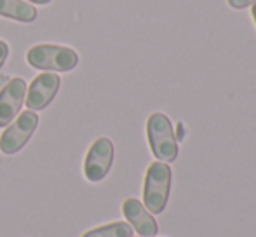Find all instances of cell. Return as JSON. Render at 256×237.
I'll return each mask as SVG.
<instances>
[{"instance_id": "7", "label": "cell", "mask_w": 256, "mask_h": 237, "mask_svg": "<svg viewBox=\"0 0 256 237\" xmlns=\"http://www.w3.org/2000/svg\"><path fill=\"white\" fill-rule=\"evenodd\" d=\"M26 96V82L14 77L0 89V128H6L16 118Z\"/></svg>"}, {"instance_id": "9", "label": "cell", "mask_w": 256, "mask_h": 237, "mask_svg": "<svg viewBox=\"0 0 256 237\" xmlns=\"http://www.w3.org/2000/svg\"><path fill=\"white\" fill-rule=\"evenodd\" d=\"M0 16L21 23H32L37 18V9L26 0H0Z\"/></svg>"}, {"instance_id": "8", "label": "cell", "mask_w": 256, "mask_h": 237, "mask_svg": "<svg viewBox=\"0 0 256 237\" xmlns=\"http://www.w3.org/2000/svg\"><path fill=\"white\" fill-rule=\"evenodd\" d=\"M122 213H124L126 220L129 222L131 228H134L142 237H154L158 234V225L155 222L148 210L145 208V204H142L134 197H129L122 202Z\"/></svg>"}, {"instance_id": "2", "label": "cell", "mask_w": 256, "mask_h": 237, "mask_svg": "<svg viewBox=\"0 0 256 237\" xmlns=\"http://www.w3.org/2000/svg\"><path fill=\"white\" fill-rule=\"evenodd\" d=\"M146 136L152 154L160 162H174L178 157V138L168 116L155 112L146 120Z\"/></svg>"}, {"instance_id": "13", "label": "cell", "mask_w": 256, "mask_h": 237, "mask_svg": "<svg viewBox=\"0 0 256 237\" xmlns=\"http://www.w3.org/2000/svg\"><path fill=\"white\" fill-rule=\"evenodd\" d=\"M26 2H35V4H40V6H48L52 0H26Z\"/></svg>"}, {"instance_id": "1", "label": "cell", "mask_w": 256, "mask_h": 237, "mask_svg": "<svg viewBox=\"0 0 256 237\" xmlns=\"http://www.w3.org/2000/svg\"><path fill=\"white\" fill-rule=\"evenodd\" d=\"M171 168L166 162H152L146 170L143 185V204L154 214H160L168 206L171 190Z\"/></svg>"}, {"instance_id": "12", "label": "cell", "mask_w": 256, "mask_h": 237, "mask_svg": "<svg viewBox=\"0 0 256 237\" xmlns=\"http://www.w3.org/2000/svg\"><path fill=\"white\" fill-rule=\"evenodd\" d=\"M7 56H9V46H7V42L0 40V68L6 64Z\"/></svg>"}, {"instance_id": "4", "label": "cell", "mask_w": 256, "mask_h": 237, "mask_svg": "<svg viewBox=\"0 0 256 237\" xmlns=\"http://www.w3.org/2000/svg\"><path fill=\"white\" fill-rule=\"evenodd\" d=\"M38 126V116L34 110L20 114L16 120L2 132L0 136V152L6 156H14L18 154L34 136L35 129Z\"/></svg>"}, {"instance_id": "11", "label": "cell", "mask_w": 256, "mask_h": 237, "mask_svg": "<svg viewBox=\"0 0 256 237\" xmlns=\"http://www.w3.org/2000/svg\"><path fill=\"white\" fill-rule=\"evenodd\" d=\"M230 7H236V9H244L248 6H253L256 4V0H226Z\"/></svg>"}, {"instance_id": "14", "label": "cell", "mask_w": 256, "mask_h": 237, "mask_svg": "<svg viewBox=\"0 0 256 237\" xmlns=\"http://www.w3.org/2000/svg\"><path fill=\"white\" fill-rule=\"evenodd\" d=\"M251 12H253V18H254V23H256V4H253V9H251Z\"/></svg>"}, {"instance_id": "3", "label": "cell", "mask_w": 256, "mask_h": 237, "mask_svg": "<svg viewBox=\"0 0 256 237\" xmlns=\"http://www.w3.org/2000/svg\"><path fill=\"white\" fill-rule=\"evenodd\" d=\"M30 66L44 72H72L78 64V54L70 48L54 44H38L28 49Z\"/></svg>"}, {"instance_id": "5", "label": "cell", "mask_w": 256, "mask_h": 237, "mask_svg": "<svg viewBox=\"0 0 256 237\" xmlns=\"http://www.w3.org/2000/svg\"><path fill=\"white\" fill-rule=\"evenodd\" d=\"M115 148L108 138H98L89 148L84 160V174L91 183H98L106 176L114 164Z\"/></svg>"}, {"instance_id": "10", "label": "cell", "mask_w": 256, "mask_h": 237, "mask_svg": "<svg viewBox=\"0 0 256 237\" xmlns=\"http://www.w3.org/2000/svg\"><path fill=\"white\" fill-rule=\"evenodd\" d=\"M82 237H132V228L126 222H114L88 230Z\"/></svg>"}, {"instance_id": "6", "label": "cell", "mask_w": 256, "mask_h": 237, "mask_svg": "<svg viewBox=\"0 0 256 237\" xmlns=\"http://www.w3.org/2000/svg\"><path fill=\"white\" fill-rule=\"evenodd\" d=\"M60 86L61 78L58 74L44 72V74L37 75L30 84V88H26L24 103H26L28 110H44L58 94Z\"/></svg>"}]
</instances>
